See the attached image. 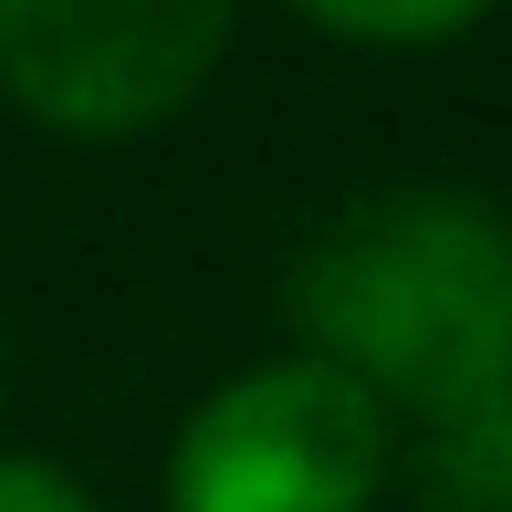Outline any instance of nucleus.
<instances>
[{"label": "nucleus", "mask_w": 512, "mask_h": 512, "mask_svg": "<svg viewBox=\"0 0 512 512\" xmlns=\"http://www.w3.org/2000/svg\"><path fill=\"white\" fill-rule=\"evenodd\" d=\"M418 502H429V512H512V377L481 387L471 408H439L429 418Z\"/></svg>", "instance_id": "nucleus-4"}, {"label": "nucleus", "mask_w": 512, "mask_h": 512, "mask_svg": "<svg viewBox=\"0 0 512 512\" xmlns=\"http://www.w3.org/2000/svg\"><path fill=\"white\" fill-rule=\"evenodd\" d=\"M293 314L377 398L471 408L512 377V230L471 199H377L304 251Z\"/></svg>", "instance_id": "nucleus-1"}, {"label": "nucleus", "mask_w": 512, "mask_h": 512, "mask_svg": "<svg viewBox=\"0 0 512 512\" xmlns=\"http://www.w3.org/2000/svg\"><path fill=\"white\" fill-rule=\"evenodd\" d=\"M0 512H95L63 471H42V460H0Z\"/></svg>", "instance_id": "nucleus-6"}, {"label": "nucleus", "mask_w": 512, "mask_h": 512, "mask_svg": "<svg viewBox=\"0 0 512 512\" xmlns=\"http://www.w3.org/2000/svg\"><path fill=\"white\" fill-rule=\"evenodd\" d=\"M230 0H0V84L74 136H136L199 95Z\"/></svg>", "instance_id": "nucleus-3"}, {"label": "nucleus", "mask_w": 512, "mask_h": 512, "mask_svg": "<svg viewBox=\"0 0 512 512\" xmlns=\"http://www.w3.org/2000/svg\"><path fill=\"white\" fill-rule=\"evenodd\" d=\"M387 471V398L335 356L251 366L178 429L168 512H366Z\"/></svg>", "instance_id": "nucleus-2"}, {"label": "nucleus", "mask_w": 512, "mask_h": 512, "mask_svg": "<svg viewBox=\"0 0 512 512\" xmlns=\"http://www.w3.org/2000/svg\"><path fill=\"white\" fill-rule=\"evenodd\" d=\"M304 21H324V32L345 42H450L460 21H481L492 0H293Z\"/></svg>", "instance_id": "nucleus-5"}]
</instances>
